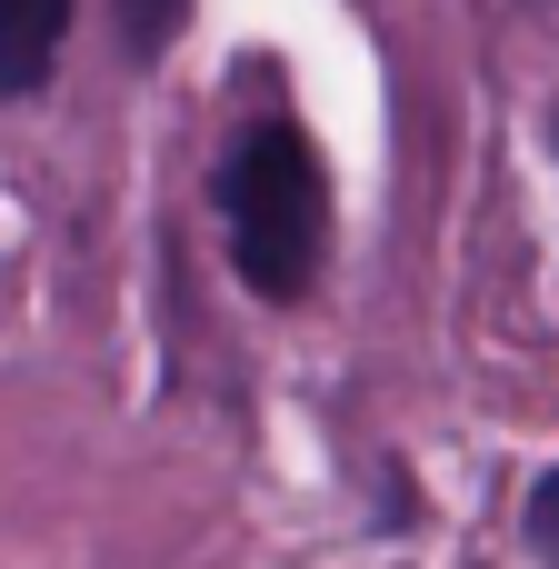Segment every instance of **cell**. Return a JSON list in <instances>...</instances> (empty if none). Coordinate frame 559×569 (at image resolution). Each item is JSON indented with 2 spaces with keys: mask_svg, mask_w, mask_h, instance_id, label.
<instances>
[{
  "mask_svg": "<svg viewBox=\"0 0 559 569\" xmlns=\"http://www.w3.org/2000/svg\"><path fill=\"white\" fill-rule=\"evenodd\" d=\"M220 220H230V270L260 290V300H300L320 280V250H330V180H320V150L290 130V120H260L240 130V150L220 160Z\"/></svg>",
  "mask_w": 559,
  "mask_h": 569,
  "instance_id": "1",
  "label": "cell"
},
{
  "mask_svg": "<svg viewBox=\"0 0 559 569\" xmlns=\"http://www.w3.org/2000/svg\"><path fill=\"white\" fill-rule=\"evenodd\" d=\"M60 40H70V0H0V90L30 100L60 70Z\"/></svg>",
  "mask_w": 559,
  "mask_h": 569,
  "instance_id": "2",
  "label": "cell"
},
{
  "mask_svg": "<svg viewBox=\"0 0 559 569\" xmlns=\"http://www.w3.org/2000/svg\"><path fill=\"white\" fill-rule=\"evenodd\" d=\"M110 10H120V50L130 60H160L190 30V0H110Z\"/></svg>",
  "mask_w": 559,
  "mask_h": 569,
  "instance_id": "3",
  "label": "cell"
},
{
  "mask_svg": "<svg viewBox=\"0 0 559 569\" xmlns=\"http://www.w3.org/2000/svg\"><path fill=\"white\" fill-rule=\"evenodd\" d=\"M530 540H540V560L559 569V480H540V500H530Z\"/></svg>",
  "mask_w": 559,
  "mask_h": 569,
  "instance_id": "4",
  "label": "cell"
}]
</instances>
